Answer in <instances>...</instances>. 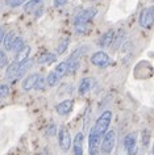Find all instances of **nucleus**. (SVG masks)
Segmentation results:
<instances>
[{
  "label": "nucleus",
  "mask_w": 154,
  "mask_h": 155,
  "mask_svg": "<svg viewBox=\"0 0 154 155\" xmlns=\"http://www.w3.org/2000/svg\"><path fill=\"white\" fill-rule=\"evenodd\" d=\"M45 82L46 80L44 79V78H40V80H38V83H37V86H36V90H44V87H45Z\"/></svg>",
  "instance_id": "nucleus-26"
},
{
  "label": "nucleus",
  "mask_w": 154,
  "mask_h": 155,
  "mask_svg": "<svg viewBox=\"0 0 154 155\" xmlns=\"http://www.w3.org/2000/svg\"><path fill=\"white\" fill-rule=\"evenodd\" d=\"M111 121H112V112L105 110V112H103V113L99 116V118L96 120V122H95V125L92 126V129H94L98 134L102 135V137H104L105 133L108 131Z\"/></svg>",
  "instance_id": "nucleus-2"
},
{
  "label": "nucleus",
  "mask_w": 154,
  "mask_h": 155,
  "mask_svg": "<svg viewBox=\"0 0 154 155\" xmlns=\"http://www.w3.org/2000/svg\"><path fill=\"white\" fill-rule=\"evenodd\" d=\"M59 78H58V75L54 72V71H52V72H49L48 74V78H46V84L48 86H50V87H55L57 84L59 83Z\"/></svg>",
  "instance_id": "nucleus-18"
},
{
  "label": "nucleus",
  "mask_w": 154,
  "mask_h": 155,
  "mask_svg": "<svg viewBox=\"0 0 154 155\" xmlns=\"http://www.w3.org/2000/svg\"><path fill=\"white\" fill-rule=\"evenodd\" d=\"M83 141H84L83 133H76L74 142H72V151H74V155H83Z\"/></svg>",
  "instance_id": "nucleus-10"
},
{
  "label": "nucleus",
  "mask_w": 154,
  "mask_h": 155,
  "mask_svg": "<svg viewBox=\"0 0 154 155\" xmlns=\"http://www.w3.org/2000/svg\"><path fill=\"white\" fill-rule=\"evenodd\" d=\"M8 95H9V87L7 86V84H3V86H0V100L5 99Z\"/></svg>",
  "instance_id": "nucleus-22"
},
{
  "label": "nucleus",
  "mask_w": 154,
  "mask_h": 155,
  "mask_svg": "<svg viewBox=\"0 0 154 155\" xmlns=\"http://www.w3.org/2000/svg\"><path fill=\"white\" fill-rule=\"evenodd\" d=\"M25 0H5V4L11 7V8H15V7H20L24 4Z\"/></svg>",
  "instance_id": "nucleus-23"
},
{
  "label": "nucleus",
  "mask_w": 154,
  "mask_h": 155,
  "mask_svg": "<svg viewBox=\"0 0 154 155\" xmlns=\"http://www.w3.org/2000/svg\"><path fill=\"white\" fill-rule=\"evenodd\" d=\"M48 134H49V135H54V134H55V125H52V126H49Z\"/></svg>",
  "instance_id": "nucleus-28"
},
{
  "label": "nucleus",
  "mask_w": 154,
  "mask_h": 155,
  "mask_svg": "<svg viewBox=\"0 0 154 155\" xmlns=\"http://www.w3.org/2000/svg\"><path fill=\"white\" fill-rule=\"evenodd\" d=\"M24 38L22 37H16V40L13 41V44H12V48H11V50L12 51H16V53H18L20 50L24 48Z\"/></svg>",
  "instance_id": "nucleus-20"
},
{
  "label": "nucleus",
  "mask_w": 154,
  "mask_h": 155,
  "mask_svg": "<svg viewBox=\"0 0 154 155\" xmlns=\"http://www.w3.org/2000/svg\"><path fill=\"white\" fill-rule=\"evenodd\" d=\"M54 72L58 75V78H63L66 74H69V66H67V62H62V63L57 64V67L54 70Z\"/></svg>",
  "instance_id": "nucleus-17"
},
{
  "label": "nucleus",
  "mask_w": 154,
  "mask_h": 155,
  "mask_svg": "<svg viewBox=\"0 0 154 155\" xmlns=\"http://www.w3.org/2000/svg\"><path fill=\"white\" fill-rule=\"evenodd\" d=\"M115 143H116V133H115V130H108L103 137L102 145H100V151L104 155H109L115 147Z\"/></svg>",
  "instance_id": "nucleus-3"
},
{
  "label": "nucleus",
  "mask_w": 154,
  "mask_h": 155,
  "mask_svg": "<svg viewBox=\"0 0 154 155\" xmlns=\"http://www.w3.org/2000/svg\"><path fill=\"white\" fill-rule=\"evenodd\" d=\"M42 3L44 0H29L24 4V11L26 13H32L36 9H40L42 7Z\"/></svg>",
  "instance_id": "nucleus-14"
},
{
  "label": "nucleus",
  "mask_w": 154,
  "mask_h": 155,
  "mask_svg": "<svg viewBox=\"0 0 154 155\" xmlns=\"http://www.w3.org/2000/svg\"><path fill=\"white\" fill-rule=\"evenodd\" d=\"M7 62H8V59H7L5 53L3 51V50H0V68L5 67V66H7Z\"/></svg>",
  "instance_id": "nucleus-24"
},
{
  "label": "nucleus",
  "mask_w": 154,
  "mask_h": 155,
  "mask_svg": "<svg viewBox=\"0 0 154 155\" xmlns=\"http://www.w3.org/2000/svg\"><path fill=\"white\" fill-rule=\"evenodd\" d=\"M16 40V37H15V32H8L5 34L4 40H3V44H4V48L7 50H11V48H12V44L13 41Z\"/></svg>",
  "instance_id": "nucleus-19"
},
{
  "label": "nucleus",
  "mask_w": 154,
  "mask_h": 155,
  "mask_svg": "<svg viewBox=\"0 0 154 155\" xmlns=\"http://www.w3.org/2000/svg\"><path fill=\"white\" fill-rule=\"evenodd\" d=\"M67 4V0H54V5L55 7H63Z\"/></svg>",
  "instance_id": "nucleus-27"
},
{
  "label": "nucleus",
  "mask_w": 154,
  "mask_h": 155,
  "mask_svg": "<svg viewBox=\"0 0 154 155\" xmlns=\"http://www.w3.org/2000/svg\"><path fill=\"white\" fill-rule=\"evenodd\" d=\"M124 149L128 155H136L137 154V134L129 133L124 138Z\"/></svg>",
  "instance_id": "nucleus-6"
},
{
  "label": "nucleus",
  "mask_w": 154,
  "mask_h": 155,
  "mask_svg": "<svg viewBox=\"0 0 154 155\" xmlns=\"http://www.w3.org/2000/svg\"><path fill=\"white\" fill-rule=\"evenodd\" d=\"M40 75L38 74H30L25 78V80L22 82V90L24 91H30V90H34L38 83V80H40Z\"/></svg>",
  "instance_id": "nucleus-8"
},
{
  "label": "nucleus",
  "mask_w": 154,
  "mask_h": 155,
  "mask_svg": "<svg viewBox=\"0 0 154 155\" xmlns=\"http://www.w3.org/2000/svg\"><path fill=\"white\" fill-rule=\"evenodd\" d=\"M111 62V58L104 51H96L91 57V63L96 67H107Z\"/></svg>",
  "instance_id": "nucleus-7"
},
{
  "label": "nucleus",
  "mask_w": 154,
  "mask_h": 155,
  "mask_svg": "<svg viewBox=\"0 0 154 155\" xmlns=\"http://www.w3.org/2000/svg\"><path fill=\"white\" fill-rule=\"evenodd\" d=\"M138 24L145 29H150L154 25V7H146L141 11Z\"/></svg>",
  "instance_id": "nucleus-4"
},
{
  "label": "nucleus",
  "mask_w": 154,
  "mask_h": 155,
  "mask_svg": "<svg viewBox=\"0 0 154 155\" xmlns=\"http://www.w3.org/2000/svg\"><path fill=\"white\" fill-rule=\"evenodd\" d=\"M113 40H115V32L113 30H108V32H105L104 34H102V37L99 38V46L103 49L109 48V46L112 45Z\"/></svg>",
  "instance_id": "nucleus-11"
},
{
  "label": "nucleus",
  "mask_w": 154,
  "mask_h": 155,
  "mask_svg": "<svg viewBox=\"0 0 154 155\" xmlns=\"http://www.w3.org/2000/svg\"><path fill=\"white\" fill-rule=\"evenodd\" d=\"M92 88V79L91 78H84L79 84V94L80 95H86L87 92H90Z\"/></svg>",
  "instance_id": "nucleus-15"
},
{
  "label": "nucleus",
  "mask_w": 154,
  "mask_h": 155,
  "mask_svg": "<svg viewBox=\"0 0 154 155\" xmlns=\"http://www.w3.org/2000/svg\"><path fill=\"white\" fill-rule=\"evenodd\" d=\"M67 46H69V40L66 38V40H63V41L58 45V48H57V53H58V54H63V53L67 50Z\"/></svg>",
  "instance_id": "nucleus-21"
},
{
  "label": "nucleus",
  "mask_w": 154,
  "mask_h": 155,
  "mask_svg": "<svg viewBox=\"0 0 154 155\" xmlns=\"http://www.w3.org/2000/svg\"><path fill=\"white\" fill-rule=\"evenodd\" d=\"M55 59H57L55 54H53V53H45V54H42L41 57H38L37 62L40 64H46V63H52V62H54Z\"/></svg>",
  "instance_id": "nucleus-16"
},
{
  "label": "nucleus",
  "mask_w": 154,
  "mask_h": 155,
  "mask_svg": "<svg viewBox=\"0 0 154 155\" xmlns=\"http://www.w3.org/2000/svg\"><path fill=\"white\" fill-rule=\"evenodd\" d=\"M5 34L4 33V28L3 26H0V42H3V40H4V37H5Z\"/></svg>",
  "instance_id": "nucleus-29"
},
{
  "label": "nucleus",
  "mask_w": 154,
  "mask_h": 155,
  "mask_svg": "<svg viewBox=\"0 0 154 155\" xmlns=\"http://www.w3.org/2000/svg\"><path fill=\"white\" fill-rule=\"evenodd\" d=\"M149 138H150V135L148 133V130L142 131V143H144V146H148L149 145Z\"/></svg>",
  "instance_id": "nucleus-25"
},
{
  "label": "nucleus",
  "mask_w": 154,
  "mask_h": 155,
  "mask_svg": "<svg viewBox=\"0 0 154 155\" xmlns=\"http://www.w3.org/2000/svg\"><path fill=\"white\" fill-rule=\"evenodd\" d=\"M152 153H153V155H154V145H153V149H152Z\"/></svg>",
  "instance_id": "nucleus-30"
},
{
  "label": "nucleus",
  "mask_w": 154,
  "mask_h": 155,
  "mask_svg": "<svg viewBox=\"0 0 154 155\" xmlns=\"http://www.w3.org/2000/svg\"><path fill=\"white\" fill-rule=\"evenodd\" d=\"M58 139H59V147L61 150L67 153L71 147V135H70V131H69L66 127L62 126L58 131Z\"/></svg>",
  "instance_id": "nucleus-5"
},
{
  "label": "nucleus",
  "mask_w": 154,
  "mask_h": 155,
  "mask_svg": "<svg viewBox=\"0 0 154 155\" xmlns=\"http://www.w3.org/2000/svg\"><path fill=\"white\" fill-rule=\"evenodd\" d=\"M72 108H74V101L69 99V100H63L62 103H59L58 105L55 107V110H57L58 114L65 116V114L70 113V112L72 110Z\"/></svg>",
  "instance_id": "nucleus-9"
},
{
  "label": "nucleus",
  "mask_w": 154,
  "mask_h": 155,
  "mask_svg": "<svg viewBox=\"0 0 154 155\" xmlns=\"http://www.w3.org/2000/svg\"><path fill=\"white\" fill-rule=\"evenodd\" d=\"M96 13H98L96 8H87L76 15L74 20V28L76 30V33H83L86 30L87 24L96 16Z\"/></svg>",
  "instance_id": "nucleus-1"
},
{
  "label": "nucleus",
  "mask_w": 154,
  "mask_h": 155,
  "mask_svg": "<svg viewBox=\"0 0 154 155\" xmlns=\"http://www.w3.org/2000/svg\"><path fill=\"white\" fill-rule=\"evenodd\" d=\"M20 67L21 64L16 63V62H12L9 64V67L7 68V72H5V78L8 80H15L18 78V71H20Z\"/></svg>",
  "instance_id": "nucleus-13"
},
{
  "label": "nucleus",
  "mask_w": 154,
  "mask_h": 155,
  "mask_svg": "<svg viewBox=\"0 0 154 155\" xmlns=\"http://www.w3.org/2000/svg\"><path fill=\"white\" fill-rule=\"evenodd\" d=\"M30 51H32L30 46H24V48L17 53V55H16V58H15L13 62H16V63H18V64H22V63H25V62H28Z\"/></svg>",
  "instance_id": "nucleus-12"
}]
</instances>
